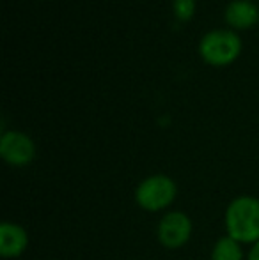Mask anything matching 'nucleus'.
<instances>
[{"mask_svg":"<svg viewBox=\"0 0 259 260\" xmlns=\"http://www.w3.org/2000/svg\"><path fill=\"white\" fill-rule=\"evenodd\" d=\"M225 223L229 236L238 243L259 241V200L250 197L236 199L227 209Z\"/></svg>","mask_w":259,"mask_h":260,"instance_id":"f257e3e1","label":"nucleus"},{"mask_svg":"<svg viewBox=\"0 0 259 260\" xmlns=\"http://www.w3.org/2000/svg\"><path fill=\"white\" fill-rule=\"evenodd\" d=\"M242 50V41L231 30H213L206 34L200 41L199 52L208 64L225 66L238 57Z\"/></svg>","mask_w":259,"mask_h":260,"instance_id":"f03ea898","label":"nucleus"},{"mask_svg":"<svg viewBox=\"0 0 259 260\" xmlns=\"http://www.w3.org/2000/svg\"><path fill=\"white\" fill-rule=\"evenodd\" d=\"M174 195H176V184L165 175H155L146 179L138 186L137 202L148 211H158L169 206L174 200Z\"/></svg>","mask_w":259,"mask_h":260,"instance_id":"7ed1b4c3","label":"nucleus"},{"mask_svg":"<svg viewBox=\"0 0 259 260\" xmlns=\"http://www.w3.org/2000/svg\"><path fill=\"white\" fill-rule=\"evenodd\" d=\"M34 152L36 149L31 138L18 131H7L0 140V154L7 163L16 165V167L31 163Z\"/></svg>","mask_w":259,"mask_h":260,"instance_id":"20e7f679","label":"nucleus"},{"mask_svg":"<svg viewBox=\"0 0 259 260\" xmlns=\"http://www.w3.org/2000/svg\"><path fill=\"white\" fill-rule=\"evenodd\" d=\"M192 232V223L181 212H170L160 221V241L167 248H180L188 241Z\"/></svg>","mask_w":259,"mask_h":260,"instance_id":"39448f33","label":"nucleus"},{"mask_svg":"<svg viewBox=\"0 0 259 260\" xmlns=\"http://www.w3.org/2000/svg\"><path fill=\"white\" fill-rule=\"evenodd\" d=\"M27 248V234L14 223H4L0 226V253L4 257H18Z\"/></svg>","mask_w":259,"mask_h":260,"instance_id":"423d86ee","label":"nucleus"},{"mask_svg":"<svg viewBox=\"0 0 259 260\" xmlns=\"http://www.w3.org/2000/svg\"><path fill=\"white\" fill-rule=\"evenodd\" d=\"M225 20L236 28H249L250 25L256 23L257 9L249 0H235L225 9Z\"/></svg>","mask_w":259,"mask_h":260,"instance_id":"0eeeda50","label":"nucleus"},{"mask_svg":"<svg viewBox=\"0 0 259 260\" xmlns=\"http://www.w3.org/2000/svg\"><path fill=\"white\" fill-rule=\"evenodd\" d=\"M213 260H242V248L233 237H224L213 250Z\"/></svg>","mask_w":259,"mask_h":260,"instance_id":"6e6552de","label":"nucleus"},{"mask_svg":"<svg viewBox=\"0 0 259 260\" xmlns=\"http://www.w3.org/2000/svg\"><path fill=\"white\" fill-rule=\"evenodd\" d=\"M195 9V0H174V13L181 21H187L192 18Z\"/></svg>","mask_w":259,"mask_h":260,"instance_id":"1a4fd4ad","label":"nucleus"},{"mask_svg":"<svg viewBox=\"0 0 259 260\" xmlns=\"http://www.w3.org/2000/svg\"><path fill=\"white\" fill-rule=\"evenodd\" d=\"M249 260H259V241L256 243V246L252 248V251H250V257Z\"/></svg>","mask_w":259,"mask_h":260,"instance_id":"9d476101","label":"nucleus"}]
</instances>
